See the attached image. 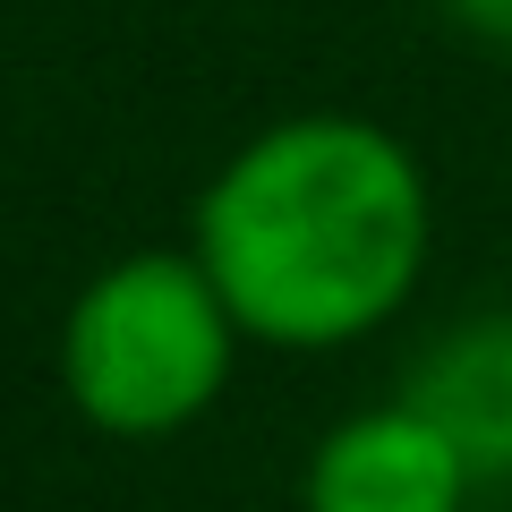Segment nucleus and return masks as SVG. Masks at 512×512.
<instances>
[{
	"mask_svg": "<svg viewBox=\"0 0 512 512\" xmlns=\"http://www.w3.org/2000/svg\"><path fill=\"white\" fill-rule=\"evenodd\" d=\"M419 154L376 120L308 111L231 154L197 197V256L239 333L274 350H342L402 316L427 274Z\"/></svg>",
	"mask_w": 512,
	"mask_h": 512,
	"instance_id": "nucleus-1",
	"label": "nucleus"
},
{
	"mask_svg": "<svg viewBox=\"0 0 512 512\" xmlns=\"http://www.w3.org/2000/svg\"><path fill=\"white\" fill-rule=\"evenodd\" d=\"M402 402H419L444 436L461 444L478 478L512 470V308L453 325L419 367H410Z\"/></svg>",
	"mask_w": 512,
	"mask_h": 512,
	"instance_id": "nucleus-4",
	"label": "nucleus"
},
{
	"mask_svg": "<svg viewBox=\"0 0 512 512\" xmlns=\"http://www.w3.org/2000/svg\"><path fill=\"white\" fill-rule=\"evenodd\" d=\"M239 316L214 291L197 248L120 256L69 299L60 325V384L86 427L120 444H154L197 427L222 402L239 359Z\"/></svg>",
	"mask_w": 512,
	"mask_h": 512,
	"instance_id": "nucleus-2",
	"label": "nucleus"
},
{
	"mask_svg": "<svg viewBox=\"0 0 512 512\" xmlns=\"http://www.w3.org/2000/svg\"><path fill=\"white\" fill-rule=\"evenodd\" d=\"M470 35H487V43H512V0H444Z\"/></svg>",
	"mask_w": 512,
	"mask_h": 512,
	"instance_id": "nucleus-5",
	"label": "nucleus"
},
{
	"mask_svg": "<svg viewBox=\"0 0 512 512\" xmlns=\"http://www.w3.org/2000/svg\"><path fill=\"white\" fill-rule=\"evenodd\" d=\"M478 470L419 402H376L325 427L299 470V512H461Z\"/></svg>",
	"mask_w": 512,
	"mask_h": 512,
	"instance_id": "nucleus-3",
	"label": "nucleus"
}]
</instances>
